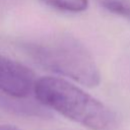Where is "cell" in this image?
<instances>
[{
  "label": "cell",
  "instance_id": "cell-5",
  "mask_svg": "<svg viewBox=\"0 0 130 130\" xmlns=\"http://www.w3.org/2000/svg\"><path fill=\"white\" fill-rule=\"evenodd\" d=\"M44 3L66 12H82L88 6V0H42Z\"/></svg>",
  "mask_w": 130,
  "mask_h": 130
},
{
  "label": "cell",
  "instance_id": "cell-4",
  "mask_svg": "<svg viewBox=\"0 0 130 130\" xmlns=\"http://www.w3.org/2000/svg\"><path fill=\"white\" fill-rule=\"evenodd\" d=\"M18 100L19 98L0 94V106L4 109L16 112L18 114H25L27 116L43 117V118L50 116L49 112L46 111L44 108H41L40 106H37L32 103H25L24 101H18Z\"/></svg>",
  "mask_w": 130,
  "mask_h": 130
},
{
  "label": "cell",
  "instance_id": "cell-2",
  "mask_svg": "<svg viewBox=\"0 0 130 130\" xmlns=\"http://www.w3.org/2000/svg\"><path fill=\"white\" fill-rule=\"evenodd\" d=\"M23 48L35 62L52 72L88 87L100 84L101 73L92 55L70 35L45 37L24 44Z\"/></svg>",
  "mask_w": 130,
  "mask_h": 130
},
{
  "label": "cell",
  "instance_id": "cell-6",
  "mask_svg": "<svg viewBox=\"0 0 130 130\" xmlns=\"http://www.w3.org/2000/svg\"><path fill=\"white\" fill-rule=\"evenodd\" d=\"M109 11L122 15L124 17H127L130 19V5L125 4L123 2L120 1H116V0H108L105 1L103 4Z\"/></svg>",
  "mask_w": 130,
  "mask_h": 130
},
{
  "label": "cell",
  "instance_id": "cell-1",
  "mask_svg": "<svg viewBox=\"0 0 130 130\" xmlns=\"http://www.w3.org/2000/svg\"><path fill=\"white\" fill-rule=\"evenodd\" d=\"M34 92L45 107L90 130H112L117 125V116L108 106L64 78L43 76Z\"/></svg>",
  "mask_w": 130,
  "mask_h": 130
},
{
  "label": "cell",
  "instance_id": "cell-3",
  "mask_svg": "<svg viewBox=\"0 0 130 130\" xmlns=\"http://www.w3.org/2000/svg\"><path fill=\"white\" fill-rule=\"evenodd\" d=\"M37 78L25 65L0 55V92L23 99L34 91Z\"/></svg>",
  "mask_w": 130,
  "mask_h": 130
},
{
  "label": "cell",
  "instance_id": "cell-7",
  "mask_svg": "<svg viewBox=\"0 0 130 130\" xmlns=\"http://www.w3.org/2000/svg\"><path fill=\"white\" fill-rule=\"evenodd\" d=\"M0 130H22V129H19L15 126H12V125H5V124H0Z\"/></svg>",
  "mask_w": 130,
  "mask_h": 130
}]
</instances>
